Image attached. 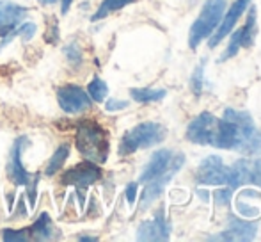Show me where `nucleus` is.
<instances>
[{
    "label": "nucleus",
    "instance_id": "obj_1",
    "mask_svg": "<svg viewBox=\"0 0 261 242\" xmlns=\"http://www.w3.org/2000/svg\"><path fill=\"white\" fill-rule=\"evenodd\" d=\"M215 148L237 150L244 155L261 153V132L249 112L226 109L224 118H219Z\"/></svg>",
    "mask_w": 261,
    "mask_h": 242
},
{
    "label": "nucleus",
    "instance_id": "obj_2",
    "mask_svg": "<svg viewBox=\"0 0 261 242\" xmlns=\"http://www.w3.org/2000/svg\"><path fill=\"white\" fill-rule=\"evenodd\" d=\"M75 146L87 160L94 164L107 162L109 157V137L107 132L94 121H82L76 127Z\"/></svg>",
    "mask_w": 261,
    "mask_h": 242
},
{
    "label": "nucleus",
    "instance_id": "obj_3",
    "mask_svg": "<svg viewBox=\"0 0 261 242\" xmlns=\"http://www.w3.org/2000/svg\"><path fill=\"white\" fill-rule=\"evenodd\" d=\"M167 137V130L164 125L155 123V121H144L128 130L123 135L119 142V155H130L137 150L151 148V146L160 144Z\"/></svg>",
    "mask_w": 261,
    "mask_h": 242
},
{
    "label": "nucleus",
    "instance_id": "obj_4",
    "mask_svg": "<svg viewBox=\"0 0 261 242\" xmlns=\"http://www.w3.org/2000/svg\"><path fill=\"white\" fill-rule=\"evenodd\" d=\"M224 13H226V0H206L201 9L199 16L194 20L189 31V46L197 49L201 41L208 39L213 34L215 27L220 23Z\"/></svg>",
    "mask_w": 261,
    "mask_h": 242
},
{
    "label": "nucleus",
    "instance_id": "obj_5",
    "mask_svg": "<svg viewBox=\"0 0 261 242\" xmlns=\"http://www.w3.org/2000/svg\"><path fill=\"white\" fill-rule=\"evenodd\" d=\"M217 127H219L217 116H213L212 112H201L187 127V139L194 144L215 146Z\"/></svg>",
    "mask_w": 261,
    "mask_h": 242
},
{
    "label": "nucleus",
    "instance_id": "obj_6",
    "mask_svg": "<svg viewBox=\"0 0 261 242\" xmlns=\"http://www.w3.org/2000/svg\"><path fill=\"white\" fill-rule=\"evenodd\" d=\"M196 182L199 185H227L229 182V166L222 162V159L217 155H208L201 162L196 173Z\"/></svg>",
    "mask_w": 261,
    "mask_h": 242
},
{
    "label": "nucleus",
    "instance_id": "obj_7",
    "mask_svg": "<svg viewBox=\"0 0 261 242\" xmlns=\"http://www.w3.org/2000/svg\"><path fill=\"white\" fill-rule=\"evenodd\" d=\"M57 102H59V107L66 114H80V112L87 111L91 107V104H93L87 91H84L82 87L75 86V84H68V86L59 87Z\"/></svg>",
    "mask_w": 261,
    "mask_h": 242
},
{
    "label": "nucleus",
    "instance_id": "obj_8",
    "mask_svg": "<svg viewBox=\"0 0 261 242\" xmlns=\"http://www.w3.org/2000/svg\"><path fill=\"white\" fill-rule=\"evenodd\" d=\"M179 160H185V155H183V153H174V152H171V150H165V148L156 150V152L151 155V159H149L148 166H146L144 171H142L139 182L148 183V182L155 180V178H158L160 175H164L165 171L171 170L174 164H178Z\"/></svg>",
    "mask_w": 261,
    "mask_h": 242
},
{
    "label": "nucleus",
    "instance_id": "obj_9",
    "mask_svg": "<svg viewBox=\"0 0 261 242\" xmlns=\"http://www.w3.org/2000/svg\"><path fill=\"white\" fill-rule=\"evenodd\" d=\"M101 178V170L98 167V164L91 162H82L79 166L68 170L62 175V183L64 185H75L76 189H87L89 185H93L94 182H98Z\"/></svg>",
    "mask_w": 261,
    "mask_h": 242
},
{
    "label": "nucleus",
    "instance_id": "obj_10",
    "mask_svg": "<svg viewBox=\"0 0 261 242\" xmlns=\"http://www.w3.org/2000/svg\"><path fill=\"white\" fill-rule=\"evenodd\" d=\"M249 6H251V0H237V2L231 6V9L227 11V13L222 16V20H220L222 23L219 25L217 32L208 38V45L212 46V49L219 45V43L222 41V39L226 38L231 31H233L234 25H237V21L240 20V16L244 14V11L247 9Z\"/></svg>",
    "mask_w": 261,
    "mask_h": 242
},
{
    "label": "nucleus",
    "instance_id": "obj_11",
    "mask_svg": "<svg viewBox=\"0 0 261 242\" xmlns=\"http://www.w3.org/2000/svg\"><path fill=\"white\" fill-rule=\"evenodd\" d=\"M183 164H185V160H179L178 164H174V166H172L169 171H165L164 175H160V177L155 178V180L146 183L144 190H142V198H141V208H142V210H146L149 205L155 203L158 198L162 196L165 185H167V183L172 180V177H174V175L181 170Z\"/></svg>",
    "mask_w": 261,
    "mask_h": 242
},
{
    "label": "nucleus",
    "instance_id": "obj_12",
    "mask_svg": "<svg viewBox=\"0 0 261 242\" xmlns=\"http://www.w3.org/2000/svg\"><path fill=\"white\" fill-rule=\"evenodd\" d=\"M29 9L13 2H0V38L11 34L20 23H23Z\"/></svg>",
    "mask_w": 261,
    "mask_h": 242
},
{
    "label": "nucleus",
    "instance_id": "obj_13",
    "mask_svg": "<svg viewBox=\"0 0 261 242\" xmlns=\"http://www.w3.org/2000/svg\"><path fill=\"white\" fill-rule=\"evenodd\" d=\"M27 137L21 135L16 139L13 146V152H11V159H9V166H7V177L14 185H27L31 175L27 173L23 166H21V152H23V146L27 144Z\"/></svg>",
    "mask_w": 261,
    "mask_h": 242
},
{
    "label": "nucleus",
    "instance_id": "obj_14",
    "mask_svg": "<svg viewBox=\"0 0 261 242\" xmlns=\"http://www.w3.org/2000/svg\"><path fill=\"white\" fill-rule=\"evenodd\" d=\"M258 232V225L245 219H229V226L226 232H222L219 237H210V240H252Z\"/></svg>",
    "mask_w": 261,
    "mask_h": 242
},
{
    "label": "nucleus",
    "instance_id": "obj_15",
    "mask_svg": "<svg viewBox=\"0 0 261 242\" xmlns=\"http://www.w3.org/2000/svg\"><path fill=\"white\" fill-rule=\"evenodd\" d=\"M171 233V225L165 219L164 212H158L156 217L151 221L141 223L137 228V239L139 240H167Z\"/></svg>",
    "mask_w": 261,
    "mask_h": 242
},
{
    "label": "nucleus",
    "instance_id": "obj_16",
    "mask_svg": "<svg viewBox=\"0 0 261 242\" xmlns=\"http://www.w3.org/2000/svg\"><path fill=\"white\" fill-rule=\"evenodd\" d=\"M29 233H31L32 239L36 240H50V239H55V235H52L54 232V225H52V219L46 212H43L34 223L32 226L29 228Z\"/></svg>",
    "mask_w": 261,
    "mask_h": 242
},
{
    "label": "nucleus",
    "instance_id": "obj_17",
    "mask_svg": "<svg viewBox=\"0 0 261 242\" xmlns=\"http://www.w3.org/2000/svg\"><path fill=\"white\" fill-rule=\"evenodd\" d=\"M165 94H167L165 89H151V87H134V89H130V96L139 104L160 102L165 98Z\"/></svg>",
    "mask_w": 261,
    "mask_h": 242
},
{
    "label": "nucleus",
    "instance_id": "obj_18",
    "mask_svg": "<svg viewBox=\"0 0 261 242\" xmlns=\"http://www.w3.org/2000/svg\"><path fill=\"white\" fill-rule=\"evenodd\" d=\"M68 157H69V144H61L54 152V155L50 157L48 166H46V170H45L46 177H54L55 173H59V170L64 166V162L68 160Z\"/></svg>",
    "mask_w": 261,
    "mask_h": 242
},
{
    "label": "nucleus",
    "instance_id": "obj_19",
    "mask_svg": "<svg viewBox=\"0 0 261 242\" xmlns=\"http://www.w3.org/2000/svg\"><path fill=\"white\" fill-rule=\"evenodd\" d=\"M134 0H103L101 2V6L98 7V11L93 14V18L91 20L93 21H100L103 20L105 16H109L110 13H116V11L123 9L124 6H128V4H132Z\"/></svg>",
    "mask_w": 261,
    "mask_h": 242
},
{
    "label": "nucleus",
    "instance_id": "obj_20",
    "mask_svg": "<svg viewBox=\"0 0 261 242\" xmlns=\"http://www.w3.org/2000/svg\"><path fill=\"white\" fill-rule=\"evenodd\" d=\"M87 94H89V98L93 102L101 104L107 98V94H109V86H107L105 80H101L100 77H94L89 82V86H87Z\"/></svg>",
    "mask_w": 261,
    "mask_h": 242
},
{
    "label": "nucleus",
    "instance_id": "obj_21",
    "mask_svg": "<svg viewBox=\"0 0 261 242\" xmlns=\"http://www.w3.org/2000/svg\"><path fill=\"white\" fill-rule=\"evenodd\" d=\"M240 49H244V31H242V27L238 29L237 32H233V36H231L229 43H227L226 52H224L222 56L219 57V62H222V61H226V59H231V57H234Z\"/></svg>",
    "mask_w": 261,
    "mask_h": 242
},
{
    "label": "nucleus",
    "instance_id": "obj_22",
    "mask_svg": "<svg viewBox=\"0 0 261 242\" xmlns=\"http://www.w3.org/2000/svg\"><path fill=\"white\" fill-rule=\"evenodd\" d=\"M244 31V49H251V45L254 43V36H256V9L251 7L249 11V16L245 25L242 27Z\"/></svg>",
    "mask_w": 261,
    "mask_h": 242
},
{
    "label": "nucleus",
    "instance_id": "obj_23",
    "mask_svg": "<svg viewBox=\"0 0 261 242\" xmlns=\"http://www.w3.org/2000/svg\"><path fill=\"white\" fill-rule=\"evenodd\" d=\"M203 87H204V61L199 62L196 69L192 73V79H190V89L196 96H199L203 93Z\"/></svg>",
    "mask_w": 261,
    "mask_h": 242
},
{
    "label": "nucleus",
    "instance_id": "obj_24",
    "mask_svg": "<svg viewBox=\"0 0 261 242\" xmlns=\"http://www.w3.org/2000/svg\"><path fill=\"white\" fill-rule=\"evenodd\" d=\"M237 212L244 219H256V217H259V215H261V208L259 207H252V205L245 203L244 198H240V196L237 198Z\"/></svg>",
    "mask_w": 261,
    "mask_h": 242
},
{
    "label": "nucleus",
    "instance_id": "obj_25",
    "mask_svg": "<svg viewBox=\"0 0 261 242\" xmlns=\"http://www.w3.org/2000/svg\"><path fill=\"white\" fill-rule=\"evenodd\" d=\"M2 239L6 242H14V240L21 242L31 239V233H29V230H4Z\"/></svg>",
    "mask_w": 261,
    "mask_h": 242
},
{
    "label": "nucleus",
    "instance_id": "obj_26",
    "mask_svg": "<svg viewBox=\"0 0 261 242\" xmlns=\"http://www.w3.org/2000/svg\"><path fill=\"white\" fill-rule=\"evenodd\" d=\"M249 183L258 185L261 189V159L251 160V166H249Z\"/></svg>",
    "mask_w": 261,
    "mask_h": 242
},
{
    "label": "nucleus",
    "instance_id": "obj_27",
    "mask_svg": "<svg viewBox=\"0 0 261 242\" xmlns=\"http://www.w3.org/2000/svg\"><path fill=\"white\" fill-rule=\"evenodd\" d=\"M64 54L66 57H68V61L71 62V64H80V62L84 61V56H82V50L79 49V46L73 43V45H68L64 49Z\"/></svg>",
    "mask_w": 261,
    "mask_h": 242
},
{
    "label": "nucleus",
    "instance_id": "obj_28",
    "mask_svg": "<svg viewBox=\"0 0 261 242\" xmlns=\"http://www.w3.org/2000/svg\"><path fill=\"white\" fill-rule=\"evenodd\" d=\"M14 31H16L18 36H21L23 41H29V39H32V36L36 34V23H31V21H27V23H20Z\"/></svg>",
    "mask_w": 261,
    "mask_h": 242
},
{
    "label": "nucleus",
    "instance_id": "obj_29",
    "mask_svg": "<svg viewBox=\"0 0 261 242\" xmlns=\"http://www.w3.org/2000/svg\"><path fill=\"white\" fill-rule=\"evenodd\" d=\"M38 182H39V175H34V178H32V182H31V178H29V182H27V198H29V201H31V208H34L36 207V198H38Z\"/></svg>",
    "mask_w": 261,
    "mask_h": 242
},
{
    "label": "nucleus",
    "instance_id": "obj_30",
    "mask_svg": "<svg viewBox=\"0 0 261 242\" xmlns=\"http://www.w3.org/2000/svg\"><path fill=\"white\" fill-rule=\"evenodd\" d=\"M231 198H233V189H231L229 185L227 187H224V189H219L215 192V201H217V205H229V201H231Z\"/></svg>",
    "mask_w": 261,
    "mask_h": 242
},
{
    "label": "nucleus",
    "instance_id": "obj_31",
    "mask_svg": "<svg viewBox=\"0 0 261 242\" xmlns=\"http://www.w3.org/2000/svg\"><path fill=\"white\" fill-rule=\"evenodd\" d=\"M137 190H139V183L137 182H132L126 185V190H124V194H126V201L130 205L135 203V200H137Z\"/></svg>",
    "mask_w": 261,
    "mask_h": 242
},
{
    "label": "nucleus",
    "instance_id": "obj_32",
    "mask_svg": "<svg viewBox=\"0 0 261 242\" xmlns=\"http://www.w3.org/2000/svg\"><path fill=\"white\" fill-rule=\"evenodd\" d=\"M128 107V102L124 100H109L105 105V109L109 112H114V111H123V109Z\"/></svg>",
    "mask_w": 261,
    "mask_h": 242
},
{
    "label": "nucleus",
    "instance_id": "obj_33",
    "mask_svg": "<svg viewBox=\"0 0 261 242\" xmlns=\"http://www.w3.org/2000/svg\"><path fill=\"white\" fill-rule=\"evenodd\" d=\"M45 39L48 43H57V39H59V25H57V21H55V18H54V23L50 25V29H48V32H46V36H45Z\"/></svg>",
    "mask_w": 261,
    "mask_h": 242
},
{
    "label": "nucleus",
    "instance_id": "obj_34",
    "mask_svg": "<svg viewBox=\"0 0 261 242\" xmlns=\"http://www.w3.org/2000/svg\"><path fill=\"white\" fill-rule=\"evenodd\" d=\"M196 192H197V196H199L203 201H208V200H210V194H208V190H204V189H197Z\"/></svg>",
    "mask_w": 261,
    "mask_h": 242
},
{
    "label": "nucleus",
    "instance_id": "obj_35",
    "mask_svg": "<svg viewBox=\"0 0 261 242\" xmlns=\"http://www.w3.org/2000/svg\"><path fill=\"white\" fill-rule=\"evenodd\" d=\"M73 0H61V6H62V13H68L69 7H71Z\"/></svg>",
    "mask_w": 261,
    "mask_h": 242
},
{
    "label": "nucleus",
    "instance_id": "obj_36",
    "mask_svg": "<svg viewBox=\"0 0 261 242\" xmlns=\"http://www.w3.org/2000/svg\"><path fill=\"white\" fill-rule=\"evenodd\" d=\"M41 6H52V4H57L59 0H38Z\"/></svg>",
    "mask_w": 261,
    "mask_h": 242
},
{
    "label": "nucleus",
    "instance_id": "obj_37",
    "mask_svg": "<svg viewBox=\"0 0 261 242\" xmlns=\"http://www.w3.org/2000/svg\"><path fill=\"white\" fill-rule=\"evenodd\" d=\"M79 240H91V242H94V240H98V237H89V235H80L79 237Z\"/></svg>",
    "mask_w": 261,
    "mask_h": 242
}]
</instances>
